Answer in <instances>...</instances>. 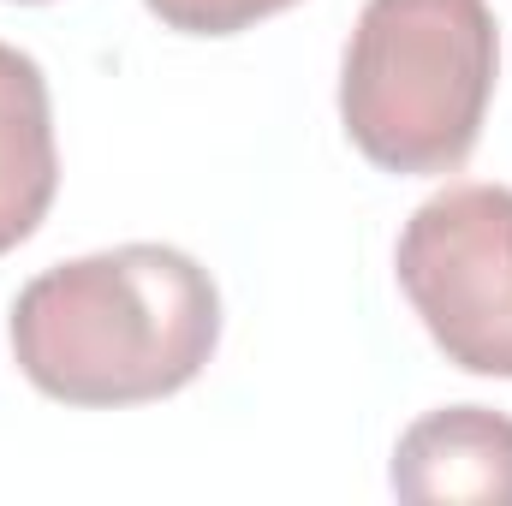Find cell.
Wrapping results in <instances>:
<instances>
[{"mask_svg":"<svg viewBox=\"0 0 512 506\" xmlns=\"http://www.w3.org/2000/svg\"><path fill=\"white\" fill-rule=\"evenodd\" d=\"M12 358L24 381L78 411L149 405L209 370L221 292L173 245H114L42 268L12 298Z\"/></svg>","mask_w":512,"mask_h":506,"instance_id":"6da1fadb","label":"cell"},{"mask_svg":"<svg viewBox=\"0 0 512 506\" xmlns=\"http://www.w3.org/2000/svg\"><path fill=\"white\" fill-rule=\"evenodd\" d=\"M60 149H54V102L42 66L0 42V256L18 251L54 209Z\"/></svg>","mask_w":512,"mask_h":506,"instance_id":"5b68a950","label":"cell"},{"mask_svg":"<svg viewBox=\"0 0 512 506\" xmlns=\"http://www.w3.org/2000/svg\"><path fill=\"white\" fill-rule=\"evenodd\" d=\"M393 274L429 340L465 376L512 381V191L447 185L411 209Z\"/></svg>","mask_w":512,"mask_h":506,"instance_id":"3957f363","label":"cell"},{"mask_svg":"<svg viewBox=\"0 0 512 506\" xmlns=\"http://www.w3.org/2000/svg\"><path fill=\"white\" fill-rule=\"evenodd\" d=\"M143 6L179 36H239L262 18L298 6V0H143Z\"/></svg>","mask_w":512,"mask_h":506,"instance_id":"8992f818","label":"cell"},{"mask_svg":"<svg viewBox=\"0 0 512 506\" xmlns=\"http://www.w3.org/2000/svg\"><path fill=\"white\" fill-rule=\"evenodd\" d=\"M18 6H42V0H18Z\"/></svg>","mask_w":512,"mask_h":506,"instance_id":"52a82bcc","label":"cell"},{"mask_svg":"<svg viewBox=\"0 0 512 506\" xmlns=\"http://www.w3.org/2000/svg\"><path fill=\"white\" fill-rule=\"evenodd\" d=\"M501 78L489 0H364L340 66L352 149L399 179L459 173Z\"/></svg>","mask_w":512,"mask_h":506,"instance_id":"7a4b0ae2","label":"cell"},{"mask_svg":"<svg viewBox=\"0 0 512 506\" xmlns=\"http://www.w3.org/2000/svg\"><path fill=\"white\" fill-rule=\"evenodd\" d=\"M387 483L417 506H512V417L489 405L417 417L393 447Z\"/></svg>","mask_w":512,"mask_h":506,"instance_id":"277c9868","label":"cell"}]
</instances>
